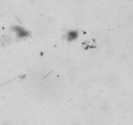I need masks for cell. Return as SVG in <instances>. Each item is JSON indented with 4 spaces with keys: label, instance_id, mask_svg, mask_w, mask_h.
Wrapping results in <instances>:
<instances>
[{
    "label": "cell",
    "instance_id": "obj_1",
    "mask_svg": "<svg viewBox=\"0 0 133 125\" xmlns=\"http://www.w3.org/2000/svg\"><path fill=\"white\" fill-rule=\"evenodd\" d=\"M14 29L15 30V31L17 33L18 36L20 37H27L29 33H28V31L25 30L22 27H15L14 28Z\"/></svg>",
    "mask_w": 133,
    "mask_h": 125
},
{
    "label": "cell",
    "instance_id": "obj_2",
    "mask_svg": "<svg viewBox=\"0 0 133 125\" xmlns=\"http://www.w3.org/2000/svg\"><path fill=\"white\" fill-rule=\"evenodd\" d=\"M78 33L76 31H70V32L68 33L67 34V39L69 41H71V40H73L75 39H76L77 38Z\"/></svg>",
    "mask_w": 133,
    "mask_h": 125
}]
</instances>
